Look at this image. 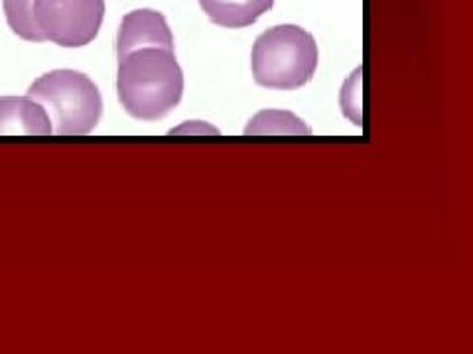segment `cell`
<instances>
[{
	"mask_svg": "<svg viewBox=\"0 0 473 354\" xmlns=\"http://www.w3.org/2000/svg\"><path fill=\"white\" fill-rule=\"evenodd\" d=\"M28 97L38 101L53 122V132L63 136L89 134L103 114L97 85L81 71L55 69L36 79Z\"/></svg>",
	"mask_w": 473,
	"mask_h": 354,
	"instance_id": "cell-3",
	"label": "cell"
},
{
	"mask_svg": "<svg viewBox=\"0 0 473 354\" xmlns=\"http://www.w3.org/2000/svg\"><path fill=\"white\" fill-rule=\"evenodd\" d=\"M317 67V44L300 26L282 24L263 32L251 53L255 81L274 91H294L306 85Z\"/></svg>",
	"mask_w": 473,
	"mask_h": 354,
	"instance_id": "cell-2",
	"label": "cell"
},
{
	"mask_svg": "<svg viewBox=\"0 0 473 354\" xmlns=\"http://www.w3.org/2000/svg\"><path fill=\"white\" fill-rule=\"evenodd\" d=\"M105 18V0H34V22L44 40L61 48L91 44Z\"/></svg>",
	"mask_w": 473,
	"mask_h": 354,
	"instance_id": "cell-4",
	"label": "cell"
},
{
	"mask_svg": "<svg viewBox=\"0 0 473 354\" xmlns=\"http://www.w3.org/2000/svg\"><path fill=\"white\" fill-rule=\"evenodd\" d=\"M52 120L46 108L30 97L0 99V136H50Z\"/></svg>",
	"mask_w": 473,
	"mask_h": 354,
	"instance_id": "cell-6",
	"label": "cell"
},
{
	"mask_svg": "<svg viewBox=\"0 0 473 354\" xmlns=\"http://www.w3.org/2000/svg\"><path fill=\"white\" fill-rule=\"evenodd\" d=\"M10 30L26 42H46L34 22V0H2Z\"/></svg>",
	"mask_w": 473,
	"mask_h": 354,
	"instance_id": "cell-8",
	"label": "cell"
},
{
	"mask_svg": "<svg viewBox=\"0 0 473 354\" xmlns=\"http://www.w3.org/2000/svg\"><path fill=\"white\" fill-rule=\"evenodd\" d=\"M116 95L132 118L146 122L164 118L184 95V73L176 53L164 48H140L122 55Z\"/></svg>",
	"mask_w": 473,
	"mask_h": 354,
	"instance_id": "cell-1",
	"label": "cell"
},
{
	"mask_svg": "<svg viewBox=\"0 0 473 354\" xmlns=\"http://www.w3.org/2000/svg\"><path fill=\"white\" fill-rule=\"evenodd\" d=\"M274 0H199L201 10L221 28H247L255 24Z\"/></svg>",
	"mask_w": 473,
	"mask_h": 354,
	"instance_id": "cell-7",
	"label": "cell"
},
{
	"mask_svg": "<svg viewBox=\"0 0 473 354\" xmlns=\"http://www.w3.org/2000/svg\"><path fill=\"white\" fill-rule=\"evenodd\" d=\"M140 48H164L174 51V36L166 18L156 10H134L128 12L118 28L116 36V57Z\"/></svg>",
	"mask_w": 473,
	"mask_h": 354,
	"instance_id": "cell-5",
	"label": "cell"
}]
</instances>
